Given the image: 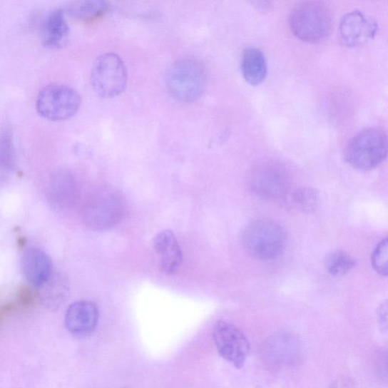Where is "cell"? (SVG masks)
<instances>
[{
    "label": "cell",
    "mask_w": 388,
    "mask_h": 388,
    "mask_svg": "<svg viewBox=\"0 0 388 388\" xmlns=\"http://www.w3.org/2000/svg\"><path fill=\"white\" fill-rule=\"evenodd\" d=\"M357 265L354 257L347 252L337 251L327 256L325 260L326 269L334 276H342L353 270Z\"/></svg>",
    "instance_id": "21"
},
{
    "label": "cell",
    "mask_w": 388,
    "mask_h": 388,
    "mask_svg": "<svg viewBox=\"0 0 388 388\" xmlns=\"http://www.w3.org/2000/svg\"><path fill=\"white\" fill-rule=\"evenodd\" d=\"M378 31V24L359 11L349 12L342 20L340 36L347 46H356L373 39Z\"/></svg>",
    "instance_id": "11"
},
{
    "label": "cell",
    "mask_w": 388,
    "mask_h": 388,
    "mask_svg": "<svg viewBox=\"0 0 388 388\" xmlns=\"http://www.w3.org/2000/svg\"><path fill=\"white\" fill-rule=\"evenodd\" d=\"M108 9V5L103 1H81L72 4L67 8L72 17L83 21L98 19Z\"/></svg>",
    "instance_id": "20"
},
{
    "label": "cell",
    "mask_w": 388,
    "mask_h": 388,
    "mask_svg": "<svg viewBox=\"0 0 388 388\" xmlns=\"http://www.w3.org/2000/svg\"><path fill=\"white\" fill-rule=\"evenodd\" d=\"M206 83L208 75L205 67L196 58L181 59L167 73V88L175 99L181 102L189 103L200 98Z\"/></svg>",
    "instance_id": "2"
},
{
    "label": "cell",
    "mask_w": 388,
    "mask_h": 388,
    "mask_svg": "<svg viewBox=\"0 0 388 388\" xmlns=\"http://www.w3.org/2000/svg\"><path fill=\"white\" fill-rule=\"evenodd\" d=\"M377 322L381 332L388 335V300L382 302L378 308Z\"/></svg>",
    "instance_id": "25"
},
{
    "label": "cell",
    "mask_w": 388,
    "mask_h": 388,
    "mask_svg": "<svg viewBox=\"0 0 388 388\" xmlns=\"http://www.w3.org/2000/svg\"><path fill=\"white\" fill-rule=\"evenodd\" d=\"M41 298L48 309L56 310L66 301L68 287L65 279L60 275H51L41 287Z\"/></svg>",
    "instance_id": "18"
},
{
    "label": "cell",
    "mask_w": 388,
    "mask_h": 388,
    "mask_svg": "<svg viewBox=\"0 0 388 388\" xmlns=\"http://www.w3.org/2000/svg\"><path fill=\"white\" fill-rule=\"evenodd\" d=\"M213 339L218 353L223 359L238 369L244 367L250 343L238 327L225 321H218L214 327Z\"/></svg>",
    "instance_id": "9"
},
{
    "label": "cell",
    "mask_w": 388,
    "mask_h": 388,
    "mask_svg": "<svg viewBox=\"0 0 388 388\" xmlns=\"http://www.w3.org/2000/svg\"><path fill=\"white\" fill-rule=\"evenodd\" d=\"M388 154L386 133L376 128L364 130L352 138L345 152L346 160L360 170H370L379 165Z\"/></svg>",
    "instance_id": "4"
},
{
    "label": "cell",
    "mask_w": 388,
    "mask_h": 388,
    "mask_svg": "<svg viewBox=\"0 0 388 388\" xmlns=\"http://www.w3.org/2000/svg\"><path fill=\"white\" fill-rule=\"evenodd\" d=\"M290 27L303 41L319 42L329 36L332 26L329 9L320 2H305L294 9L290 16Z\"/></svg>",
    "instance_id": "3"
},
{
    "label": "cell",
    "mask_w": 388,
    "mask_h": 388,
    "mask_svg": "<svg viewBox=\"0 0 388 388\" xmlns=\"http://www.w3.org/2000/svg\"><path fill=\"white\" fill-rule=\"evenodd\" d=\"M289 178L286 170L275 163H264L255 167L249 176V186L256 195L266 200L287 196Z\"/></svg>",
    "instance_id": "8"
},
{
    "label": "cell",
    "mask_w": 388,
    "mask_h": 388,
    "mask_svg": "<svg viewBox=\"0 0 388 388\" xmlns=\"http://www.w3.org/2000/svg\"><path fill=\"white\" fill-rule=\"evenodd\" d=\"M69 27L62 9H56L48 12L41 26L43 44L51 48L63 47L68 42Z\"/></svg>",
    "instance_id": "15"
},
{
    "label": "cell",
    "mask_w": 388,
    "mask_h": 388,
    "mask_svg": "<svg viewBox=\"0 0 388 388\" xmlns=\"http://www.w3.org/2000/svg\"><path fill=\"white\" fill-rule=\"evenodd\" d=\"M242 242L250 257L262 261L272 260L284 252L287 236L277 223L259 220L247 226L242 233Z\"/></svg>",
    "instance_id": "1"
},
{
    "label": "cell",
    "mask_w": 388,
    "mask_h": 388,
    "mask_svg": "<svg viewBox=\"0 0 388 388\" xmlns=\"http://www.w3.org/2000/svg\"><path fill=\"white\" fill-rule=\"evenodd\" d=\"M81 104V96L77 91L66 85L51 84L39 92L36 108L48 120L63 121L74 116Z\"/></svg>",
    "instance_id": "6"
},
{
    "label": "cell",
    "mask_w": 388,
    "mask_h": 388,
    "mask_svg": "<svg viewBox=\"0 0 388 388\" xmlns=\"http://www.w3.org/2000/svg\"><path fill=\"white\" fill-rule=\"evenodd\" d=\"M21 269L26 280L41 287L52 275V262L48 255L36 248H29L22 255Z\"/></svg>",
    "instance_id": "14"
},
{
    "label": "cell",
    "mask_w": 388,
    "mask_h": 388,
    "mask_svg": "<svg viewBox=\"0 0 388 388\" xmlns=\"http://www.w3.org/2000/svg\"><path fill=\"white\" fill-rule=\"evenodd\" d=\"M376 372L379 377L388 383V351L382 352L376 360Z\"/></svg>",
    "instance_id": "24"
},
{
    "label": "cell",
    "mask_w": 388,
    "mask_h": 388,
    "mask_svg": "<svg viewBox=\"0 0 388 388\" xmlns=\"http://www.w3.org/2000/svg\"><path fill=\"white\" fill-rule=\"evenodd\" d=\"M242 71L245 80L253 86H257L265 80L267 75L266 61L259 48H246L242 54Z\"/></svg>",
    "instance_id": "17"
},
{
    "label": "cell",
    "mask_w": 388,
    "mask_h": 388,
    "mask_svg": "<svg viewBox=\"0 0 388 388\" xmlns=\"http://www.w3.org/2000/svg\"><path fill=\"white\" fill-rule=\"evenodd\" d=\"M372 264L376 272L382 276H388V238L382 240L374 249Z\"/></svg>",
    "instance_id": "22"
},
{
    "label": "cell",
    "mask_w": 388,
    "mask_h": 388,
    "mask_svg": "<svg viewBox=\"0 0 388 388\" xmlns=\"http://www.w3.org/2000/svg\"><path fill=\"white\" fill-rule=\"evenodd\" d=\"M14 163V151H12L11 138L6 135L2 141V165L10 168Z\"/></svg>",
    "instance_id": "23"
},
{
    "label": "cell",
    "mask_w": 388,
    "mask_h": 388,
    "mask_svg": "<svg viewBox=\"0 0 388 388\" xmlns=\"http://www.w3.org/2000/svg\"><path fill=\"white\" fill-rule=\"evenodd\" d=\"M48 197L57 208H69L78 198V188L74 178L63 173L54 175L48 188Z\"/></svg>",
    "instance_id": "16"
},
{
    "label": "cell",
    "mask_w": 388,
    "mask_h": 388,
    "mask_svg": "<svg viewBox=\"0 0 388 388\" xmlns=\"http://www.w3.org/2000/svg\"><path fill=\"white\" fill-rule=\"evenodd\" d=\"M161 271L168 275L175 274L183 262V252L175 234L170 230H162L153 241Z\"/></svg>",
    "instance_id": "13"
},
{
    "label": "cell",
    "mask_w": 388,
    "mask_h": 388,
    "mask_svg": "<svg viewBox=\"0 0 388 388\" xmlns=\"http://www.w3.org/2000/svg\"><path fill=\"white\" fill-rule=\"evenodd\" d=\"M262 353L267 365L272 368L293 365L300 357V344L292 335L277 333L267 340Z\"/></svg>",
    "instance_id": "10"
},
{
    "label": "cell",
    "mask_w": 388,
    "mask_h": 388,
    "mask_svg": "<svg viewBox=\"0 0 388 388\" xmlns=\"http://www.w3.org/2000/svg\"><path fill=\"white\" fill-rule=\"evenodd\" d=\"M126 213V202L121 193L111 189L96 192L85 203L82 217L85 225L95 230L116 225Z\"/></svg>",
    "instance_id": "5"
},
{
    "label": "cell",
    "mask_w": 388,
    "mask_h": 388,
    "mask_svg": "<svg viewBox=\"0 0 388 388\" xmlns=\"http://www.w3.org/2000/svg\"><path fill=\"white\" fill-rule=\"evenodd\" d=\"M128 80L126 65L118 55L108 53L96 58L91 81L94 91L105 98H113L126 89Z\"/></svg>",
    "instance_id": "7"
},
{
    "label": "cell",
    "mask_w": 388,
    "mask_h": 388,
    "mask_svg": "<svg viewBox=\"0 0 388 388\" xmlns=\"http://www.w3.org/2000/svg\"><path fill=\"white\" fill-rule=\"evenodd\" d=\"M99 320L98 308L93 302L78 301L71 305L66 314V326L73 335L84 337L92 334Z\"/></svg>",
    "instance_id": "12"
},
{
    "label": "cell",
    "mask_w": 388,
    "mask_h": 388,
    "mask_svg": "<svg viewBox=\"0 0 388 388\" xmlns=\"http://www.w3.org/2000/svg\"><path fill=\"white\" fill-rule=\"evenodd\" d=\"M290 208L302 213H310L317 209L320 203L319 192L312 188H302L288 194L285 198Z\"/></svg>",
    "instance_id": "19"
}]
</instances>
